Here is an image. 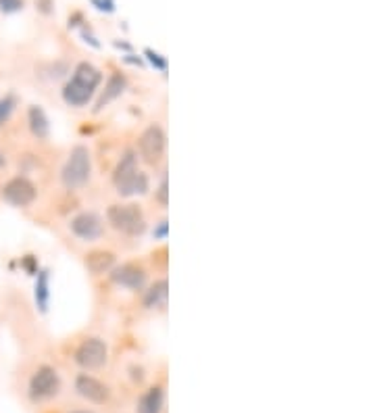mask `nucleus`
Instances as JSON below:
<instances>
[{"label": "nucleus", "mask_w": 375, "mask_h": 413, "mask_svg": "<svg viewBox=\"0 0 375 413\" xmlns=\"http://www.w3.org/2000/svg\"><path fill=\"white\" fill-rule=\"evenodd\" d=\"M4 167H6V154L0 150V169H4Z\"/></svg>", "instance_id": "nucleus-26"}, {"label": "nucleus", "mask_w": 375, "mask_h": 413, "mask_svg": "<svg viewBox=\"0 0 375 413\" xmlns=\"http://www.w3.org/2000/svg\"><path fill=\"white\" fill-rule=\"evenodd\" d=\"M169 298V282L167 277H156L154 282L142 288V307L146 311H160L167 307Z\"/></svg>", "instance_id": "nucleus-14"}, {"label": "nucleus", "mask_w": 375, "mask_h": 413, "mask_svg": "<svg viewBox=\"0 0 375 413\" xmlns=\"http://www.w3.org/2000/svg\"><path fill=\"white\" fill-rule=\"evenodd\" d=\"M154 200H156L162 209L169 204V179H167V175H162L160 181L156 184V188H154Z\"/></svg>", "instance_id": "nucleus-19"}, {"label": "nucleus", "mask_w": 375, "mask_h": 413, "mask_svg": "<svg viewBox=\"0 0 375 413\" xmlns=\"http://www.w3.org/2000/svg\"><path fill=\"white\" fill-rule=\"evenodd\" d=\"M17 106H19V98L15 92H6L4 96H0V127L12 119Z\"/></svg>", "instance_id": "nucleus-18"}, {"label": "nucleus", "mask_w": 375, "mask_h": 413, "mask_svg": "<svg viewBox=\"0 0 375 413\" xmlns=\"http://www.w3.org/2000/svg\"><path fill=\"white\" fill-rule=\"evenodd\" d=\"M69 232L81 242H96L104 236V219L96 211H79L69 219Z\"/></svg>", "instance_id": "nucleus-10"}, {"label": "nucleus", "mask_w": 375, "mask_h": 413, "mask_svg": "<svg viewBox=\"0 0 375 413\" xmlns=\"http://www.w3.org/2000/svg\"><path fill=\"white\" fill-rule=\"evenodd\" d=\"M135 154L142 163L150 165V167H156L165 152H167V131L160 123H148L138 140H135Z\"/></svg>", "instance_id": "nucleus-5"}, {"label": "nucleus", "mask_w": 375, "mask_h": 413, "mask_svg": "<svg viewBox=\"0 0 375 413\" xmlns=\"http://www.w3.org/2000/svg\"><path fill=\"white\" fill-rule=\"evenodd\" d=\"M75 392L85 398L88 403H94V405H104L108 403L110 398V388L108 384H104L100 378L83 371V373H77L75 375Z\"/></svg>", "instance_id": "nucleus-11"}, {"label": "nucleus", "mask_w": 375, "mask_h": 413, "mask_svg": "<svg viewBox=\"0 0 375 413\" xmlns=\"http://www.w3.org/2000/svg\"><path fill=\"white\" fill-rule=\"evenodd\" d=\"M106 275L112 286L131 290V292H142V288L148 284V267L138 259L117 263Z\"/></svg>", "instance_id": "nucleus-7"}, {"label": "nucleus", "mask_w": 375, "mask_h": 413, "mask_svg": "<svg viewBox=\"0 0 375 413\" xmlns=\"http://www.w3.org/2000/svg\"><path fill=\"white\" fill-rule=\"evenodd\" d=\"M165 409V388L154 384L146 388L138 398V413H162Z\"/></svg>", "instance_id": "nucleus-16"}, {"label": "nucleus", "mask_w": 375, "mask_h": 413, "mask_svg": "<svg viewBox=\"0 0 375 413\" xmlns=\"http://www.w3.org/2000/svg\"><path fill=\"white\" fill-rule=\"evenodd\" d=\"M71 413H94V411H88V409H75V411H71Z\"/></svg>", "instance_id": "nucleus-27"}, {"label": "nucleus", "mask_w": 375, "mask_h": 413, "mask_svg": "<svg viewBox=\"0 0 375 413\" xmlns=\"http://www.w3.org/2000/svg\"><path fill=\"white\" fill-rule=\"evenodd\" d=\"M83 265H85L88 273L94 275V277L106 275V273L117 265V252L110 250V248H104V246L90 248V250L83 254Z\"/></svg>", "instance_id": "nucleus-12"}, {"label": "nucleus", "mask_w": 375, "mask_h": 413, "mask_svg": "<svg viewBox=\"0 0 375 413\" xmlns=\"http://www.w3.org/2000/svg\"><path fill=\"white\" fill-rule=\"evenodd\" d=\"M33 298H35V307L46 313L48 305H50V269L42 267L35 273V286H33Z\"/></svg>", "instance_id": "nucleus-17"}, {"label": "nucleus", "mask_w": 375, "mask_h": 413, "mask_svg": "<svg viewBox=\"0 0 375 413\" xmlns=\"http://www.w3.org/2000/svg\"><path fill=\"white\" fill-rule=\"evenodd\" d=\"M0 198L12 209H27L38 198V186L27 175H12L0 188Z\"/></svg>", "instance_id": "nucleus-6"}, {"label": "nucleus", "mask_w": 375, "mask_h": 413, "mask_svg": "<svg viewBox=\"0 0 375 413\" xmlns=\"http://www.w3.org/2000/svg\"><path fill=\"white\" fill-rule=\"evenodd\" d=\"M25 119H27V127H29V131L35 140L44 142V140L50 138V119L40 104H29Z\"/></svg>", "instance_id": "nucleus-15"}, {"label": "nucleus", "mask_w": 375, "mask_h": 413, "mask_svg": "<svg viewBox=\"0 0 375 413\" xmlns=\"http://www.w3.org/2000/svg\"><path fill=\"white\" fill-rule=\"evenodd\" d=\"M25 0H0V10L10 15V13H19L23 8Z\"/></svg>", "instance_id": "nucleus-23"}, {"label": "nucleus", "mask_w": 375, "mask_h": 413, "mask_svg": "<svg viewBox=\"0 0 375 413\" xmlns=\"http://www.w3.org/2000/svg\"><path fill=\"white\" fill-rule=\"evenodd\" d=\"M144 56L148 58V63H150L156 71H160V73L167 71V58H165L160 52H156V50H152V48H144Z\"/></svg>", "instance_id": "nucleus-20"}, {"label": "nucleus", "mask_w": 375, "mask_h": 413, "mask_svg": "<svg viewBox=\"0 0 375 413\" xmlns=\"http://www.w3.org/2000/svg\"><path fill=\"white\" fill-rule=\"evenodd\" d=\"M127 86H129L127 75H125V73H121V71H112V73L108 75V79L104 81L102 90H98V100H96L94 111H96V113H100V111H102V108H106L110 102H115L117 98H121V96H123V92L127 90Z\"/></svg>", "instance_id": "nucleus-13"}, {"label": "nucleus", "mask_w": 375, "mask_h": 413, "mask_svg": "<svg viewBox=\"0 0 375 413\" xmlns=\"http://www.w3.org/2000/svg\"><path fill=\"white\" fill-rule=\"evenodd\" d=\"M58 392H60V375H58V371L52 365H48V363L38 365V369L31 373L29 384H27L29 400L31 403H44V400L54 398Z\"/></svg>", "instance_id": "nucleus-8"}, {"label": "nucleus", "mask_w": 375, "mask_h": 413, "mask_svg": "<svg viewBox=\"0 0 375 413\" xmlns=\"http://www.w3.org/2000/svg\"><path fill=\"white\" fill-rule=\"evenodd\" d=\"M110 181L121 198L144 196L150 190V177L144 169H140V159L133 148L123 150L110 173Z\"/></svg>", "instance_id": "nucleus-2"}, {"label": "nucleus", "mask_w": 375, "mask_h": 413, "mask_svg": "<svg viewBox=\"0 0 375 413\" xmlns=\"http://www.w3.org/2000/svg\"><path fill=\"white\" fill-rule=\"evenodd\" d=\"M90 4L100 13H112L115 10V0H90Z\"/></svg>", "instance_id": "nucleus-24"}, {"label": "nucleus", "mask_w": 375, "mask_h": 413, "mask_svg": "<svg viewBox=\"0 0 375 413\" xmlns=\"http://www.w3.org/2000/svg\"><path fill=\"white\" fill-rule=\"evenodd\" d=\"M21 267H23V271H25V273L35 275V273H38V269H40L38 257H35V254H23V257H21Z\"/></svg>", "instance_id": "nucleus-21"}, {"label": "nucleus", "mask_w": 375, "mask_h": 413, "mask_svg": "<svg viewBox=\"0 0 375 413\" xmlns=\"http://www.w3.org/2000/svg\"><path fill=\"white\" fill-rule=\"evenodd\" d=\"M100 83H102V71L92 63L81 60L75 65L71 77L65 81L60 90V98L67 106L83 108L94 100V96L100 90Z\"/></svg>", "instance_id": "nucleus-1"}, {"label": "nucleus", "mask_w": 375, "mask_h": 413, "mask_svg": "<svg viewBox=\"0 0 375 413\" xmlns=\"http://www.w3.org/2000/svg\"><path fill=\"white\" fill-rule=\"evenodd\" d=\"M73 361L83 369V371H94L106 365L108 361V346L100 336H88L83 338L75 350H73Z\"/></svg>", "instance_id": "nucleus-9"}, {"label": "nucleus", "mask_w": 375, "mask_h": 413, "mask_svg": "<svg viewBox=\"0 0 375 413\" xmlns=\"http://www.w3.org/2000/svg\"><path fill=\"white\" fill-rule=\"evenodd\" d=\"M104 221L127 238H138L146 232V215L138 202H112L104 211Z\"/></svg>", "instance_id": "nucleus-3"}, {"label": "nucleus", "mask_w": 375, "mask_h": 413, "mask_svg": "<svg viewBox=\"0 0 375 413\" xmlns=\"http://www.w3.org/2000/svg\"><path fill=\"white\" fill-rule=\"evenodd\" d=\"M50 6H52V0H35V8L42 10L44 15H48V13L52 10Z\"/></svg>", "instance_id": "nucleus-25"}, {"label": "nucleus", "mask_w": 375, "mask_h": 413, "mask_svg": "<svg viewBox=\"0 0 375 413\" xmlns=\"http://www.w3.org/2000/svg\"><path fill=\"white\" fill-rule=\"evenodd\" d=\"M90 179H92V152L85 144H75L60 167V184L67 190H79L88 186Z\"/></svg>", "instance_id": "nucleus-4"}, {"label": "nucleus", "mask_w": 375, "mask_h": 413, "mask_svg": "<svg viewBox=\"0 0 375 413\" xmlns=\"http://www.w3.org/2000/svg\"><path fill=\"white\" fill-rule=\"evenodd\" d=\"M167 234H169V221L167 219L156 221L154 227H152V238L154 240H167Z\"/></svg>", "instance_id": "nucleus-22"}]
</instances>
